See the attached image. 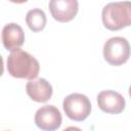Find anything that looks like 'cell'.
I'll use <instances>...</instances> for the list:
<instances>
[{
    "instance_id": "6da1fadb",
    "label": "cell",
    "mask_w": 131,
    "mask_h": 131,
    "mask_svg": "<svg viewBox=\"0 0 131 131\" xmlns=\"http://www.w3.org/2000/svg\"><path fill=\"white\" fill-rule=\"evenodd\" d=\"M6 68L10 76L29 80L36 79L40 71L38 60L23 49H16L8 55Z\"/></svg>"
},
{
    "instance_id": "5b68a950",
    "label": "cell",
    "mask_w": 131,
    "mask_h": 131,
    "mask_svg": "<svg viewBox=\"0 0 131 131\" xmlns=\"http://www.w3.org/2000/svg\"><path fill=\"white\" fill-rule=\"evenodd\" d=\"M62 117L54 105H44L35 114V124L43 131H55L61 125Z\"/></svg>"
},
{
    "instance_id": "30bf717a",
    "label": "cell",
    "mask_w": 131,
    "mask_h": 131,
    "mask_svg": "<svg viewBox=\"0 0 131 131\" xmlns=\"http://www.w3.org/2000/svg\"><path fill=\"white\" fill-rule=\"evenodd\" d=\"M46 15L42 9L34 8L28 11L26 15V24L33 32H40L46 26Z\"/></svg>"
},
{
    "instance_id": "9c48e42d",
    "label": "cell",
    "mask_w": 131,
    "mask_h": 131,
    "mask_svg": "<svg viewBox=\"0 0 131 131\" xmlns=\"http://www.w3.org/2000/svg\"><path fill=\"white\" fill-rule=\"evenodd\" d=\"M25 42V33L21 27L15 23L7 24L2 30V43L5 49L9 51H14L19 49V47Z\"/></svg>"
},
{
    "instance_id": "7a4b0ae2",
    "label": "cell",
    "mask_w": 131,
    "mask_h": 131,
    "mask_svg": "<svg viewBox=\"0 0 131 131\" xmlns=\"http://www.w3.org/2000/svg\"><path fill=\"white\" fill-rule=\"evenodd\" d=\"M103 26L111 31H119L131 26V1L111 2L102 8Z\"/></svg>"
},
{
    "instance_id": "8992f818",
    "label": "cell",
    "mask_w": 131,
    "mask_h": 131,
    "mask_svg": "<svg viewBox=\"0 0 131 131\" xmlns=\"http://www.w3.org/2000/svg\"><path fill=\"white\" fill-rule=\"evenodd\" d=\"M48 7L55 20L68 23L77 15L79 4L77 0H51Z\"/></svg>"
},
{
    "instance_id": "277c9868",
    "label": "cell",
    "mask_w": 131,
    "mask_h": 131,
    "mask_svg": "<svg viewBox=\"0 0 131 131\" xmlns=\"http://www.w3.org/2000/svg\"><path fill=\"white\" fill-rule=\"evenodd\" d=\"M62 107L68 118L78 122L85 120L91 112L89 98L81 93H72L66 96L62 102Z\"/></svg>"
},
{
    "instance_id": "8fae6325",
    "label": "cell",
    "mask_w": 131,
    "mask_h": 131,
    "mask_svg": "<svg viewBox=\"0 0 131 131\" xmlns=\"http://www.w3.org/2000/svg\"><path fill=\"white\" fill-rule=\"evenodd\" d=\"M63 131H82L80 128H78V127H74V126H71V127H68V128H66Z\"/></svg>"
},
{
    "instance_id": "3957f363",
    "label": "cell",
    "mask_w": 131,
    "mask_h": 131,
    "mask_svg": "<svg viewBox=\"0 0 131 131\" xmlns=\"http://www.w3.org/2000/svg\"><path fill=\"white\" fill-rule=\"evenodd\" d=\"M129 42L123 37H112L103 45V57L111 66H121L130 57Z\"/></svg>"
},
{
    "instance_id": "7c38bea8",
    "label": "cell",
    "mask_w": 131,
    "mask_h": 131,
    "mask_svg": "<svg viewBox=\"0 0 131 131\" xmlns=\"http://www.w3.org/2000/svg\"><path fill=\"white\" fill-rule=\"evenodd\" d=\"M129 95H130V97H131V85H130V87H129Z\"/></svg>"
},
{
    "instance_id": "ba28073f",
    "label": "cell",
    "mask_w": 131,
    "mask_h": 131,
    "mask_svg": "<svg viewBox=\"0 0 131 131\" xmlns=\"http://www.w3.org/2000/svg\"><path fill=\"white\" fill-rule=\"evenodd\" d=\"M26 91L32 100L36 102H46L51 98L53 89L47 80L39 78L30 80L26 85Z\"/></svg>"
},
{
    "instance_id": "52a82bcc",
    "label": "cell",
    "mask_w": 131,
    "mask_h": 131,
    "mask_svg": "<svg viewBox=\"0 0 131 131\" xmlns=\"http://www.w3.org/2000/svg\"><path fill=\"white\" fill-rule=\"evenodd\" d=\"M97 104L104 113L120 114L124 111L126 101L119 92L113 90H103L97 95Z\"/></svg>"
}]
</instances>
